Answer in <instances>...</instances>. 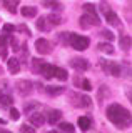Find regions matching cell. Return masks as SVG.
Here are the masks:
<instances>
[{
    "label": "cell",
    "instance_id": "1",
    "mask_svg": "<svg viewBox=\"0 0 132 133\" xmlns=\"http://www.w3.org/2000/svg\"><path fill=\"white\" fill-rule=\"evenodd\" d=\"M107 118L110 120L112 125L122 130V128H127L130 125V111L119 103H112L107 108Z\"/></svg>",
    "mask_w": 132,
    "mask_h": 133
},
{
    "label": "cell",
    "instance_id": "2",
    "mask_svg": "<svg viewBox=\"0 0 132 133\" xmlns=\"http://www.w3.org/2000/svg\"><path fill=\"white\" fill-rule=\"evenodd\" d=\"M99 12L102 14V17L105 18V22L109 23V25H121V20H119V17L117 14L112 10V8L109 7V3L107 2H100V5H99Z\"/></svg>",
    "mask_w": 132,
    "mask_h": 133
},
{
    "label": "cell",
    "instance_id": "3",
    "mask_svg": "<svg viewBox=\"0 0 132 133\" xmlns=\"http://www.w3.org/2000/svg\"><path fill=\"white\" fill-rule=\"evenodd\" d=\"M69 45H72V47L75 50H79V52H84V50L89 48L90 38L89 37H84V35H79V33H70V35H69Z\"/></svg>",
    "mask_w": 132,
    "mask_h": 133
},
{
    "label": "cell",
    "instance_id": "4",
    "mask_svg": "<svg viewBox=\"0 0 132 133\" xmlns=\"http://www.w3.org/2000/svg\"><path fill=\"white\" fill-rule=\"evenodd\" d=\"M100 65H104L102 66V70H104L105 73H109V75H112V77H119L122 72V66L117 63V62H107V60H100Z\"/></svg>",
    "mask_w": 132,
    "mask_h": 133
},
{
    "label": "cell",
    "instance_id": "5",
    "mask_svg": "<svg viewBox=\"0 0 132 133\" xmlns=\"http://www.w3.org/2000/svg\"><path fill=\"white\" fill-rule=\"evenodd\" d=\"M72 103L77 108H89V107H92V100H90L87 95H82V93H74L72 95Z\"/></svg>",
    "mask_w": 132,
    "mask_h": 133
},
{
    "label": "cell",
    "instance_id": "6",
    "mask_svg": "<svg viewBox=\"0 0 132 133\" xmlns=\"http://www.w3.org/2000/svg\"><path fill=\"white\" fill-rule=\"evenodd\" d=\"M17 90L22 97H27V95H30L32 91H34V83L30 80H19L17 82Z\"/></svg>",
    "mask_w": 132,
    "mask_h": 133
},
{
    "label": "cell",
    "instance_id": "7",
    "mask_svg": "<svg viewBox=\"0 0 132 133\" xmlns=\"http://www.w3.org/2000/svg\"><path fill=\"white\" fill-rule=\"evenodd\" d=\"M70 66L72 68H75L77 72H87L90 68V63L85 58H72L70 60Z\"/></svg>",
    "mask_w": 132,
    "mask_h": 133
},
{
    "label": "cell",
    "instance_id": "8",
    "mask_svg": "<svg viewBox=\"0 0 132 133\" xmlns=\"http://www.w3.org/2000/svg\"><path fill=\"white\" fill-rule=\"evenodd\" d=\"M35 50L39 53H42V55H45V53H50L52 52V45H50V42H49V40L39 38V40H35Z\"/></svg>",
    "mask_w": 132,
    "mask_h": 133
},
{
    "label": "cell",
    "instance_id": "9",
    "mask_svg": "<svg viewBox=\"0 0 132 133\" xmlns=\"http://www.w3.org/2000/svg\"><path fill=\"white\" fill-rule=\"evenodd\" d=\"M79 22H80V25H82L84 28H90V27H95V25L99 27V23H100V18H94V17L84 14V15L80 17Z\"/></svg>",
    "mask_w": 132,
    "mask_h": 133
},
{
    "label": "cell",
    "instance_id": "10",
    "mask_svg": "<svg viewBox=\"0 0 132 133\" xmlns=\"http://www.w3.org/2000/svg\"><path fill=\"white\" fill-rule=\"evenodd\" d=\"M9 38H10V35L9 33H3L2 32V35H0V57L5 60L7 58V45H9Z\"/></svg>",
    "mask_w": 132,
    "mask_h": 133
},
{
    "label": "cell",
    "instance_id": "11",
    "mask_svg": "<svg viewBox=\"0 0 132 133\" xmlns=\"http://www.w3.org/2000/svg\"><path fill=\"white\" fill-rule=\"evenodd\" d=\"M60 118H62V113H60L59 110H50L47 113V116H45V120H47L50 125H57V123L60 122Z\"/></svg>",
    "mask_w": 132,
    "mask_h": 133
},
{
    "label": "cell",
    "instance_id": "12",
    "mask_svg": "<svg viewBox=\"0 0 132 133\" xmlns=\"http://www.w3.org/2000/svg\"><path fill=\"white\" fill-rule=\"evenodd\" d=\"M28 120L34 127H42L45 123V116L42 113H28Z\"/></svg>",
    "mask_w": 132,
    "mask_h": 133
},
{
    "label": "cell",
    "instance_id": "13",
    "mask_svg": "<svg viewBox=\"0 0 132 133\" xmlns=\"http://www.w3.org/2000/svg\"><path fill=\"white\" fill-rule=\"evenodd\" d=\"M74 85H75V87H80V88L85 90V91H89L90 88H92L90 82L87 80V78H82V77H75V78H74Z\"/></svg>",
    "mask_w": 132,
    "mask_h": 133
},
{
    "label": "cell",
    "instance_id": "14",
    "mask_svg": "<svg viewBox=\"0 0 132 133\" xmlns=\"http://www.w3.org/2000/svg\"><path fill=\"white\" fill-rule=\"evenodd\" d=\"M19 2H20V0H3V7H5L10 14H17Z\"/></svg>",
    "mask_w": 132,
    "mask_h": 133
},
{
    "label": "cell",
    "instance_id": "15",
    "mask_svg": "<svg viewBox=\"0 0 132 133\" xmlns=\"http://www.w3.org/2000/svg\"><path fill=\"white\" fill-rule=\"evenodd\" d=\"M7 66H9V72L12 75H15V73L20 72V62L17 60V58H10L9 63H7Z\"/></svg>",
    "mask_w": 132,
    "mask_h": 133
},
{
    "label": "cell",
    "instance_id": "16",
    "mask_svg": "<svg viewBox=\"0 0 132 133\" xmlns=\"http://www.w3.org/2000/svg\"><path fill=\"white\" fill-rule=\"evenodd\" d=\"M0 105H2V108H9L14 105V98L9 93H2L0 95Z\"/></svg>",
    "mask_w": 132,
    "mask_h": 133
},
{
    "label": "cell",
    "instance_id": "17",
    "mask_svg": "<svg viewBox=\"0 0 132 133\" xmlns=\"http://www.w3.org/2000/svg\"><path fill=\"white\" fill-rule=\"evenodd\" d=\"M52 72H53V65L50 63H45L44 62V65H42V68H40V75H44V78H52Z\"/></svg>",
    "mask_w": 132,
    "mask_h": 133
},
{
    "label": "cell",
    "instance_id": "18",
    "mask_svg": "<svg viewBox=\"0 0 132 133\" xmlns=\"http://www.w3.org/2000/svg\"><path fill=\"white\" fill-rule=\"evenodd\" d=\"M20 14L25 17V18H34L37 15V8L35 7H22L20 8Z\"/></svg>",
    "mask_w": 132,
    "mask_h": 133
},
{
    "label": "cell",
    "instance_id": "19",
    "mask_svg": "<svg viewBox=\"0 0 132 133\" xmlns=\"http://www.w3.org/2000/svg\"><path fill=\"white\" fill-rule=\"evenodd\" d=\"M77 123H79V127H80V130H82V131H87L89 128H90V125H92V122H90L89 116H79Z\"/></svg>",
    "mask_w": 132,
    "mask_h": 133
},
{
    "label": "cell",
    "instance_id": "20",
    "mask_svg": "<svg viewBox=\"0 0 132 133\" xmlns=\"http://www.w3.org/2000/svg\"><path fill=\"white\" fill-rule=\"evenodd\" d=\"M52 77H55L57 80H67V72L64 68H60V66H53Z\"/></svg>",
    "mask_w": 132,
    "mask_h": 133
},
{
    "label": "cell",
    "instance_id": "21",
    "mask_svg": "<svg viewBox=\"0 0 132 133\" xmlns=\"http://www.w3.org/2000/svg\"><path fill=\"white\" fill-rule=\"evenodd\" d=\"M42 5L47 8H53V10H62V3L57 0H42Z\"/></svg>",
    "mask_w": 132,
    "mask_h": 133
},
{
    "label": "cell",
    "instance_id": "22",
    "mask_svg": "<svg viewBox=\"0 0 132 133\" xmlns=\"http://www.w3.org/2000/svg\"><path fill=\"white\" fill-rule=\"evenodd\" d=\"M45 91H47L50 97H57V95L64 93L65 88H64V87H45Z\"/></svg>",
    "mask_w": 132,
    "mask_h": 133
},
{
    "label": "cell",
    "instance_id": "23",
    "mask_svg": "<svg viewBox=\"0 0 132 133\" xmlns=\"http://www.w3.org/2000/svg\"><path fill=\"white\" fill-rule=\"evenodd\" d=\"M84 12L90 17H94V18H99V14H97V8L95 5H92V3H85L84 5Z\"/></svg>",
    "mask_w": 132,
    "mask_h": 133
},
{
    "label": "cell",
    "instance_id": "24",
    "mask_svg": "<svg viewBox=\"0 0 132 133\" xmlns=\"http://www.w3.org/2000/svg\"><path fill=\"white\" fill-rule=\"evenodd\" d=\"M97 48L100 50V52H104V53H114V47H112L110 42H102V43L97 45Z\"/></svg>",
    "mask_w": 132,
    "mask_h": 133
},
{
    "label": "cell",
    "instance_id": "25",
    "mask_svg": "<svg viewBox=\"0 0 132 133\" xmlns=\"http://www.w3.org/2000/svg\"><path fill=\"white\" fill-rule=\"evenodd\" d=\"M45 20H47V23H50L52 27H55V25L62 23V17H60V15H57V14H50Z\"/></svg>",
    "mask_w": 132,
    "mask_h": 133
},
{
    "label": "cell",
    "instance_id": "26",
    "mask_svg": "<svg viewBox=\"0 0 132 133\" xmlns=\"http://www.w3.org/2000/svg\"><path fill=\"white\" fill-rule=\"evenodd\" d=\"M59 128H60L62 131H65V133H74V131H75L74 125L67 123V122H59Z\"/></svg>",
    "mask_w": 132,
    "mask_h": 133
},
{
    "label": "cell",
    "instance_id": "27",
    "mask_svg": "<svg viewBox=\"0 0 132 133\" xmlns=\"http://www.w3.org/2000/svg\"><path fill=\"white\" fill-rule=\"evenodd\" d=\"M121 48L122 50H125V52H129V50H130V37H121Z\"/></svg>",
    "mask_w": 132,
    "mask_h": 133
},
{
    "label": "cell",
    "instance_id": "28",
    "mask_svg": "<svg viewBox=\"0 0 132 133\" xmlns=\"http://www.w3.org/2000/svg\"><path fill=\"white\" fill-rule=\"evenodd\" d=\"M37 28H39L40 32H49V30H50V27H49V23H47L45 18H39V20H37Z\"/></svg>",
    "mask_w": 132,
    "mask_h": 133
},
{
    "label": "cell",
    "instance_id": "29",
    "mask_svg": "<svg viewBox=\"0 0 132 133\" xmlns=\"http://www.w3.org/2000/svg\"><path fill=\"white\" fill-rule=\"evenodd\" d=\"M39 107H40L39 102H28V103L23 105V111H25V113H30V111H34L35 108H39Z\"/></svg>",
    "mask_w": 132,
    "mask_h": 133
},
{
    "label": "cell",
    "instance_id": "30",
    "mask_svg": "<svg viewBox=\"0 0 132 133\" xmlns=\"http://www.w3.org/2000/svg\"><path fill=\"white\" fill-rule=\"evenodd\" d=\"M42 65H44V60H39V58H32V70H34L35 73H39V72H40Z\"/></svg>",
    "mask_w": 132,
    "mask_h": 133
},
{
    "label": "cell",
    "instance_id": "31",
    "mask_svg": "<svg viewBox=\"0 0 132 133\" xmlns=\"http://www.w3.org/2000/svg\"><path fill=\"white\" fill-rule=\"evenodd\" d=\"M20 133H35V130L30 125H22V127H20Z\"/></svg>",
    "mask_w": 132,
    "mask_h": 133
},
{
    "label": "cell",
    "instance_id": "32",
    "mask_svg": "<svg viewBox=\"0 0 132 133\" xmlns=\"http://www.w3.org/2000/svg\"><path fill=\"white\" fill-rule=\"evenodd\" d=\"M14 30H15V27L12 23H5V25H3V33H9V35H10Z\"/></svg>",
    "mask_w": 132,
    "mask_h": 133
},
{
    "label": "cell",
    "instance_id": "33",
    "mask_svg": "<svg viewBox=\"0 0 132 133\" xmlns=\"http://www.w3.org/2000/svg\"><path fill=\"white\" fill-rule=\"evenodd\" d=\"M100 35L104 37V38H107V40H109V42H110V40L114 38V33L110 32V30H102V33H100Z\"/></svg>",
    "mask_w": 132,
    "mask_h": 133
},
{
    "label": "cell",
    "instance_id": "34",
    "mask_svg": "<svg viewBox=\"0 0 132 133\" xmlns=\"http://www.w3.org/2000/svg\"><path fill=\"white\" fill-rule=\"evenodd\" d=\"M10 116H12V120H19L20 113H19V110H17V108H12V110H10Z\"/></svg>",
    "mask_w": 132,
    "mask_h": 133
},
{
    "label": "cell",
    "instance_id": "35",
    "mask_svg": "<svg viewBox=\"0 0 132 133\" xmlns=\"http://www.w3.org/2000/svg\"><path fill=\"white\" fill-rule=\"evenodd\" d=\"M0 133H12L10 130H5V128H0Z\"/></svg>",
    "mask_w": 132,
    "mask_h": 133
},
{
    "label": "cell",
    "instance_id": "36",
    "mask_svg": "<svg viewBox=\"0 0 132 133\" xmlns=\"http://www.w3.org/2000/svg\"><path fill=\"white\" fill-rule=\"evenodd\" d=\"M0 73H2V66H0Z\"/></svg>",
    "mask_w": 132,
    "mask_h": 133
},
{
    "label": "cell",
    "instance_id": "37",
    "mask_svg": "<svg viewBox=\"0 0 132 133\" xmlns=\"http://www.w3.org/2000/svg\"><path fill=\"white\" fill-rule=\"evenodd\" d=\"M50 133H57V131H50Z\"/></svg>",
    "mask_w": 132,
    "mask_h": 133
}]
</instances>
